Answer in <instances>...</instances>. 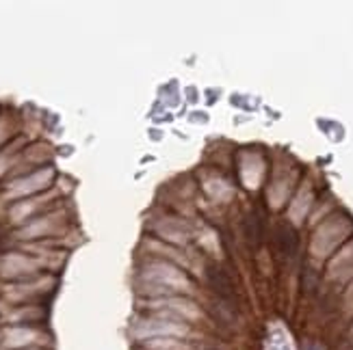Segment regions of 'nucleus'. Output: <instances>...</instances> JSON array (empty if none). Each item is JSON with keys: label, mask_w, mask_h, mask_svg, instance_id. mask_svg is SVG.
Here are the masks:
<instances>
[{"label": "nucleus", "mask_w": 353, "mask_h": 350, "mask_svg": "<svg viewBox=\"0 0 353 350\" xmlns=\"http://www.w3.org/2000/svg\"><path fill=\"white\" fill-rule=\"evenodd\" d=\"M208 283L212 287V292L217 294L223 303L232 305L234 303V283L225 275V270L219 266H210L208 268Z\"/></svg>", "instance_id": "1"}, {"label": "nucleus", "mask_w": 353, "mask_h": 350, "mask_svg": "<svg viewBox=\"0 0 353 350\" xmlns=\"http://www.w3.org/2000/svg\"><path fill=\"white\" fill-rule=\"evenodd\" d=\"M208 350H212V348H208Z\"/></svg>", "instance_id": "2"}]
</instances>
